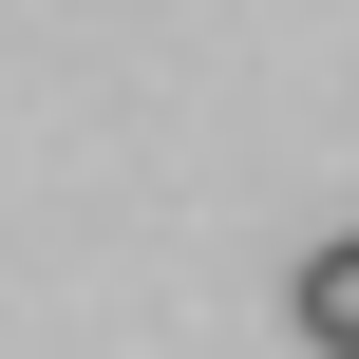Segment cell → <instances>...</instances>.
I'll return each instance as SVG.
<instances>
[{
  "mask_svg": "<svg viewBox=\"0 0 359 359\" xmlns=\"http://www.w3.org/2000/svg\"><path fill=\"white\" fill-rule=\"evenodd\" d=\"M284 322L322 359H359V246H303V284H284Z\"/></svg>",
  "mask_w": 359,
  "mask_h": 359,
  "instance_id": "6da1fadb",
  "label": "cell"
}]
</instances>
